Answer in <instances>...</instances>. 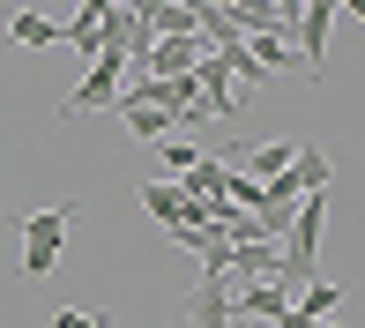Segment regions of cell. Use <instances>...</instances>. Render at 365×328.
<instances>
[{"instance_id": "6da1fadb", "label": "cell", "mask_w": 365, "mask_h": 328, "mask_svg": "<svg viewBox=\"0 0 365 328\" xmlns=\"http://www.w3.org/2000/svg\"><path fill=\"white\" fill-rule=\"evenodd\" d=\"M75 217H82V202H53V209H30V217L15 224V232H23V276H30V284H45V276L60 269Z\"/></svg>"}, {"instance_id": "7a4b0ae2", "label": "cell", "mask_w": 365, "mask_h": 328, "mask_svg": "<svg viewBox=\"0 0 365 328\" xmlns=\"http://www.w3.org/2000/svg\"><path fill=\"white\" fill-rule=\"evenodd\" d=\"M336 15H343L336 0H298V23H291V30H298V68H306L313 82H321V53H328V30H336Z\"/></svg>"}, {"instance_id": "3957f363", "label": "cell", "mask_w": 365, "mask_h": 328, "mask_svg": "<svg viewBox=\"0 0 365 328\" xmlns=\"http://www.w3.org/2000/svg\"><path fill=\"white\" fill-rule=\"evenodd\" d=\"M142 209L164 224V239H172V232H194V224H209V209L187 202L179 187H164V179H142Z\"/></svg>"}, {"instance_id": "277c9868", "label": "cell", "mask_w": 365, "mask_h": 328, "mask_svg": "<svg viewBox=\"0 0 365 328\" xmlns=\"http://www.w3.org/2000/svg\"><path fill=\"white\" fill-rule=\"evenodd\" d=\"M202 60H209V45H202V38H157V45L135 60V68H142L149 82H172V75H194Z\"/></svg>"}, {"instance_id": "5b68a950", "label": "cell", "mask_w": 365, "mask_h": 328, "mask_svg": "<svg viewBox=\"0 0 365 328\" xmlns=\"http://www.w3.org/2000/svg\"><path fill=\"white\" fill-rule=\"evenodd\" d=\"M187 328H231V276L202 269V284L187 291Z\"/></svg>"}, {"instance_id": "8992f818", "label": "cell", "mask_w": 365, "mask_h": 328, "mask_svg": "<svg viewBox=\"0 0 365 328\" xmlns=\"http://www.w3.org/2000/svg\"><path fill=\"white\" fill-rule=\"evenodd\" d=\"M291 187H298V194H328V187H336V164H328L321 142H298V157H291Z\"/></svg>"}, {"instance_id": "52a82bcc", "label": "cell", "mask_w": 365, "mask_h": 328, "mask_svg": "<svg viewBox=\"0 0 365 328\" xmlns=\"http://www.w3.org/2000/svg\"><path fill=\"white\" fill-rule=\"evenodd\" d=\"M172 187L187 194V202H224V187H231V164H224V157H202L194 172H179Z\"/></svg>"}, {"instance_id": "ba28073f", "label": "cell", "mask_w": 365, "mask_h": 328, "mask_svg": "<svg viewBox=\"0 0 365 328\" xmlns=\"http://www.w3.org/2000/svg\"><path fill=\"white\" fill-rule=\"evenodd\" d=\"M105 15H112V0H82L75 23H60V45H75V53L97 60V30H105Z\"/></svg>"}, {"instance_id": "9c48e42d", "label": "cell", "mask_w": 365, "mask_h": 328, "mask_svg": "<svg viewBox=\"0 0 365 328\" xmlns=\"http://www.w3.org/2000/svg\"><path fill=\"white\" fill-rule=\"evenodd\" d=\"M291 157H298V142H254V150H239V172L246 179L261 172V187H269L276 172H291Z\"/></svg>"}, {"instance_id": "30bf717a", "label": "cell", "mask_w": 365, "mask_h": 328, "mask_svg": "<svg viewBox=\"0 0 365 328\" xmlns=\"http://www.w3.org/2000/svg\"><path fill=\"white\" fill-rule=\"evenodd\" d=\"M298 314H306L313 328H321V321H336V306H343V284H328V276H313V284H298Z\"/></svg>"}, {"instance_id": "8fae6325", "label": "cell", "mask_w": 365, "mask_h": 328, "mask_svg": "<svg viewBox=\"0 0 365 328\" xmlns=\"http://www.w3.org/2000/svg\"><path fill=\"white\" fill-rule=\"evenodd\" d=\"M120 120H127V135L135 142H172V112H149V105H120Z\"/></svg>"}, {"instance_id": "7c38bea8", "label": "cell", "mask_w": 365, "mask_h": 328, "mask_svg": "<svg viewBox=\"0 0 365 328\" xmlns=\"http://www.w3.org/2000/svg\"><path fill=\"white\" fill-rule=\"evenodd\" d=\"M8 38H15V45H60V23H53L45 8H23V15L8 23Z\"/></svg>"}, {"instance_id": "4fadbf2b", "label": "cell", "mask_w": 365, "mask_h": 328, "mask_svg": "<svg viewBox=\"0 0 365 328\" xmlns=\"http://www.w3.org/2000/svg\"><path fill=\"white\" fill-rule=\"evenodd\" d=\"M157 157H164V172H194V164H202V150H194V142H157Z\"/></svg>"}, {"instance_id": "5bb4252c", "label": "cell", "mask_w": 365, "mask_h": 328, "mask_svg": "<svg viewBox=\"0 0 365 328\" xmlns=\"http://www.w3.org/2000/svg\"><path fill=\"white\" fill-rule=\"evenodd\" d=\"M53 328H112V314H97V306H60Z\"/></svg>"}]
</instances>
